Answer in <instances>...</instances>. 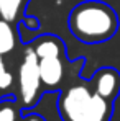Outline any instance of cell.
<instances>
[{"label": "cell", "instance_id": "9c48e42d", "mask_svg": "<svg viewBox=\"0 0 120 121\" xmlns=\"http://www.w3.org/2000/svg\"><path fill=\"white\" fill-rule=\"evenodd\" d=\"M20 108L15 100H0V121H21Z\"/></svg>", "mask_w": 120, "mask_h": 121}, {"label": "cell", "instance_id": "30bf717a", "mask_svg": "<svg viewBox=\"0 0 120 121\" xmlns=\"http://www.w3.org/2000/svg\"><path fill=\"white\" fill-rule=\"evenodd\" d=\"M13 74L7 69V64L3 62V56H0V90L5 92L13 85Z\"/></svg>", "mask_w": 120, "mask_h": 121}, {"label": "cell", "instance_id": "7a4b0ae2", "mask_svg": "<svg viewBox=\"0 0 120 121\" xmlns=\"http://www.w3.org/2000/svg\"><path fill=\"white\" fill-rule=\"evenodd\" d=\"M58 111L62 121H110L114 101L100 97L89 82L76 80L61 90Z\"/></svg>", "mask_w": 120, "mask_h": 121}, {"label": "cell", "instance_id": "ba28073f", "mask_svg": "<svg viewBox=\"0 0 120 121\" xmlns=\"http://www.w3.org/2000/svg\"><path fill=\"white\" fill-rule=\"evenodd\" d=\"M30 0H0V17L10 23H18L25 18V10Z\"/></svg>", "mask_w": 120, "mask_h": 121}, {"label": "cell", "instance_id": "7c38bea8", "mask_svg": "<svg viewBox=\"0 0 120 121\" xmlns=\"http://www.w3.org/2000/svg\"><path fill=\"white\" fill-rule=\"evenodd\" d=\"M0 92H2V90H0Z\"/></svg>", "mask_w": 120, "mask_h": 121}, {"label": "cell", "instance_id": "5b68a950", "mask_svg": "<svg viewBox=\"0 0 120 121\" xmlns=\"http://www.w3.org/2000/svg\"><path fill=\"white\" fill-rule=\"evenodd\" d=\"M89 83L100 97L114 101L120 93V72L115 67H100L94 72Z\"/></svg>", "mask_w": 120, "mask_h": 121}, {"label": "cell", "instance_id": "6da1fadb", "mask_svg": "<svg viewBox=\"0 0 120 121\" xmlns=\"http://www.w3.org/2000/svg\"><path fill=\"white\" fill-rule=\"evenodd\" d=\"M72 36L86 44L105 43L119 31L117 12L105 2L84 0L77 3L67 18Z\"/></svg>", "mask_w": 120, "mask_h": 121}, {"label": "cell", "instance_id": "8fae6325", "mask_svg": "<svg viewBox=\"0 0 120 121\" xmlns=\"http://www.w3.org/2000/svg\"><path fill=\"white\" fill-rule=\"evenodd\" d=\"M21 121H44V118L40 115H26L25 118H21Z\"/></svg>", "mask_w": 120, "mask_h": 121}, {"label": "cell", "instance_id": "52a82bcc", "mask_svg": "<svg viewBox=\"0 0 120 121\" xmlns=\"http://www.w3.org/2000/svg\"><path fill=\"white\" fill-rule=\"evenodd\" d=\"M20 43L15 23L3 20L0 17V56H7L17 49Z\"/></svg>", "mask_w": 120, "mask_h": 121}, {"label": "cell", "instance_id": "3957f363", "mask_svg": "<svg viewBox=\"0 0 120 121\" xmlns=\"http://www.w3.org/2000/svg\"><path fill=\"white\" fill-rule=\"evenodd\" d=\"M17 83H18V98L21 108L35 106L40 101L44 87L40 72V59L31 44L25 48L23 57L18 64Z\"/></svg>", "mask_w": 120, "mask_h": 121}, {"label": "cell", "instance_id": "277c9868", "mask_svg": "<svg viewBox=\"0 0 120 121\" xmlns=\"http://www.w3.org/2000/svg\"><path fill=\"white\" fill-rule=\"evenodd\" d=\"M67 62L66 56H58V57H43L40 59V72L41 80L44 90H58V88H66V70Z\"/></svg>", "mask_w": 120, "mask_h": 121}, {"label": "cell", "instance_id": "8992f818", "mask_svg": "<svg viewBox=\"0 0 120 121\" xmlns=\"http://www.w3.org/2000/svg\"><path fill=\"white\" fill-rule=\"evenodd\" d=\"M38 59L43 57H58V56H66V46L61 41V38L54 35H41L31 43Z\"/></svg>", "mask_w": 120, "mask_h": 121}]
</instances>
